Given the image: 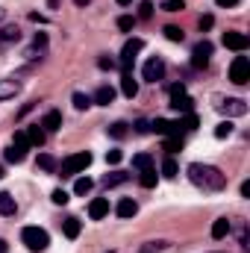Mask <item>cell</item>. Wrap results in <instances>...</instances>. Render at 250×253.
<instances>
[{
	"mask_svg": "<svg viewBox=\"0 0 250 253\" xmlns=\"http://www.w3.org/2000/svg\"><path fill=\"white\" fill-rule=\"evenodd\" d=\"M188 180L203 191H221L227 186V174H221L215 165H203V162L188 165Z\"/></svg>",
	"mask_w": 250,
	"mask_h": 253,
	"instance_id": "cell-1",
	"label": "cell"
},
{
	"mask_svg": "<svg viewBox=\"0 0 250 253\" xmlns=\"http://www.w3.org/2000/svg\"><path fill=\"white\" fill-rule=\"evenodd\" d=\"M21 242H24L30 251L39 253L50 245V236H47V230H42V227H24V230H21Z\"/></svg>",
	"mask_w": 250,
	"mask_h": 253,
	"instance_id": "cell-2",
	"label": "cell"
},
{
	"mask_svg": "<svg viewBox=\"0 0 250 253\" xmlns=\"http://www.w3.org/2000/svg\"><path fill=\"white\" fill-rule=\"evenodd\" d=\"M91 165V153L83 150V153H71L62 162V177H74V174H83L85 168Z\"/></svg>",
	"mask_w": 250,
	"mask_h": 253,
	"instance_id": "cell-3",
	"label": "cell"
},
{
	"mask_svg": "<svg viewBox=\"0 0 250 253\" xmlns=\"http://www.w3.org/2000/svg\"><path fill=\"white\" fill-rule=\"evenodd\" d=\"M171 109H174V112H180V115L194 112V100L186 94V85H183V83L171 85Z\"/></svg>",
	"mask_w": 250,
	"mask_h": 253,
	"instance_id": "cell-4",
	"label": "cell"
},
{
	"mask_svg": "<svg viewBox=\"0 0 250 253\" xmlns=\"http://www.w3.org/2000/svg\"><path fill=\"white\" fill-rule=\"evenodd\" d=\"M141 50H144V39H126L124 50H121V68H124V74H129L132 59H135Z\"/></svg>",
	"mask_w": 250,
	"mask_h": 253,
	"instance_id": "cell-5",
	"label": "cell"
},
{
	"mask_svg": "<svg viewBox=\"0 0 250 253\" xmlns=\"http://www.w3.org/2000/svg\"><path fill=\"white\" fill-rule=\"evenodd\" d=\"M230 80L236 83V85H245L250 80V59L248 56H236L233 65H230Z\"/></svg>",
	"mask_w": 250,
	"mask_h": 253,
	"instance_id": "cell-6",
	"label": "cell"
},
{
	"mask_svg": "<svg viewBox=\"0 0 250 253\" xmlns=\"http://www.w3.org/2000/svg\"><path fill=\"white\" fill-rule=\"evenodd\" d=\"M141 74H144V80H147V83H159V80L165 77V62H162L159 56H153V59H147V62H144Z\"/></svg>",
	"mask_w": 250,
	"mask_h": 253,
	"instance_id": "cell-7",
	"label": "cell"
},
{
	"mask_svg": "<svg viewBox=\"0 0 250 253\" xmlns=\"http://www.w3.org/2000/svg\"><path fill=\"white\" fill-rule=\"evenodd\" d=\"M212 50H215L212 42H206V39L197 42V44H194V53H191V65H194V68H206L209 56H212Z\"/></svg>",
	"mask_w": 250,
	"mask_h": 253,
	"instance_id": "cell-8",
	"label": "cell"
},
{
	"mask_svg": "<svg viewBox=\"0 0 250 253\" xmlns=\"http://www.w3.org/2000/svg\"><path fill=\"white\" fill-rule=\"evenodd\" d=\"M224 47H230V50H236V53H245L250 47V39L245 36V33H224Z\"/></svg>",
	"mask_w": 250,
	"mask_h": 253,
	"instance_id": "cell-9",
	"label": "cell"
},
{
	"mask_svg": "<svg viewBox=\"0 0 250 253\" xmlns=\"http://www.w3.org/2000/svg\"><path fill=\"white\" fill-rule=\"evenodd\" d=\"M218 109H221V112H227V115H233V118L248 115V103H245V100H239V97H227V100H221V103H218Z\"/></svg>",
	"mask_w": 250,
	"mask_h": 253,
	"instance_id": "cell-10",
	"label": "cell"
},
{
	"mask_svg": "<svg viewBox=\"0 0 250 253\" xmlns=\"http://www.w3.org/2000/svg\"><path fill=\"white\" fill-rule=\"evenodd\" d=\"M150 129H156L159 135H177V138H180L183 124H180V121H168V118H156V121L150 124Z\"/></svg>",
	"mask_w": 250,
	"mask_h": 253,
	"instance_id": "cell-11",
	"label": "cell"
},
{
	"mask_svg": "<svg viewBox=\"0 0 250 253\" xmlns=\"http://www.w3.org/2000/svg\"><path fill=\"white\" fill-rule=\"evenodd\" d=\"M109 215V200L106 197H94L91 203H88V218L91 221H100V218H106Z\"/></svg>",
	"mask_w": 250,
	"mask_h": 253,
	"instance_id": "cell-12",
	"label": "cell"
},
{
	"mask_svg": "<svg viewBox=\"0 0 250 253\" xmlns=\"http://www.w3.org/2000/svg\"><path fill=\"white\" fill-rule=\"evenodd\" d=\"M115 212H118V218H132V215L138 212V203H135L132 197H124V200H118Z\"/></svg>",
	"mask_w": 250,
	"mask_h": 253,
	"instance_id": "cell-13",
	"label": "cell"
},
{
	"mask_svg": "<svg viewBox=\"0 0 250 253\" xmlns=\"http://www.w3.org/2000/svg\"><path fill=\"white\" fill-rule=\"evenodd\" d=\"M42 126H44V132H56V129L62 126V112L50 109V112L44 115V121H42Z\"/></svg>",
	"mask_w": 250,
	"mask_h": 253,
	"instance_id": "cell-14",
	"label": "cell"
},
{
	"mask_svg": "<svg viewBox=\"0 0 250 253\" xmlns=\"http://www.w3.org/2000/svg\"><path fill=\"white\" fill-rule=\"evenodd\" d=\"M27 138H30V147H42L44 144V126L42 124H33L30 129H24Z\"/></svg>",
	"mask_w": 250,
	"mask_h": 253,
	"instance_id": "cell-15",
	"label": "cell"
},
{
	"mask_svg": "<svg viewBox=\"0 0 250 253\" xmlns=\"http://www.w3.org/2000/svg\"><path fill=\"white\" fill-rule=\"evenodd\" d=\"M138 183L144 186V189H153L156 183H159V174H156V168L150 165V168H141V174H138Z\"/></svg>",
	"mask_w": 250,
	"mask_h": 253,
	"instance_id": "cell-16",
	"label": "cell"
},
{
	"mask_svg": "<svg viewBox=\"0 0 250 253\" xmlns=\"http://www.w3.org/2000/svg\"><path fill=\"white\" fill-rule=\"evenodd\" d=\"M112 100H115V88H112V85H100V88H97V94H94V103L109 106Z\"/></svg>",
	"mask_w": 250,
	"mask_h": 253,
	"instance_id": "cell-17",
	"label": "cell"
},
{
	"mask_svg": "<svg viewBox=\"0 0 250 253\" xmlns=\"http://www.w3.org/2000/svg\"><path fill=\"white\" fill-rule=\"evenodd\" d=\"M21 91V85L15 83V80H0V100H9V97H15Z\"/></svg>",
	"mask_w": 250,
	"mask_h": 253,
	"instance_id": "cell-18",
	"label": "cell"
},
{
	"mask_svg": "<svg viewBox=\"0 0 250 253\" xmlns=\"http://www.w3.org/2000/svg\"><path fill=\"white\" fill-rule=\"evenodd\" d=\"M121 91H124V97H129V100L138 94V83L132 80V74H124L121 77Z\"/></svg>",
	"mask_w": 250,
	"mask_h": 253,
	"instance_id": "cell-19",
	"label": "cell"
},
{
	"mask_svg": "<svg viewBox=\"0 0 250 253\" xmlns=\"http://www.w3.org/2000/svg\"><path fill=\"white\" fill-rule=\"evenodd\" d=\"M227 233H230V221H227V218H218V221L212 224V239H215V242H221Z\"/></svg>",
	"mask_w": 250,
	"mask_h": 253,
	"instance_id": "cell-20",
	"label": "cell"
},
{
	"mask_svg": "<svg viewBox=\"0 0 250 253\" xmlns=\"http://www.w3.org/2000/svg\"><path fill=\"white\" fill-rule=\"evenodd\" d=\"M0 215H15V197L0 191Z\"/></svg>",
	"mask_w": 250,
	"mask_h": 253,
	"instance_id": "cell-21",
	"label": "cell"
},
{
	"mask_svg": "<svg viewBox=\"0 0 250 253\" xmlns=\"http://www.w3.org/2000/svg\"><path fill=\"white\" fill-rule=\"evenodd\" d=\"M126 180H129V174L115 171V174H106V177H103V186H106V189H112V186H121V183H126Z\"/></svg>",
	"mask_w": 250,
	"mask_h": 253,
	"instance_id": "cell-22",
	"label": "cell"
},
{
	"mask_svg": "<svg viewBox=\"0 0 250 253\" xmlns=\"http://www.w3.org/2000/svg\"><path fill=\"white\" fill-rule=\"evenodd\" d=\"M24 156H27V150L24 147H18V144H12V147H6V162H24Z\"/></svg>",
	"mask_w": 250,
	"mask_h": 253,
	"instance_id": "cell-23",
	"label": "cell"
},
{
	"mask_svg": "<svg viewBox=\"0 0 250 253\" xmlns=\"http://www.w3.org/2000/svg\"><path fill=\"white\" fill-rule=\"evenodd\" d=\"M180 174V168H177V162H174V156H168L165 162H162V177H168V180H174Z\"/></svg>",
	"mask_w": 250,
	"mask_h": 253,
	"instance_id": "cell-24",
	"label": "cell"
},
{
	"mask_svg": "<svg viewBox=\"0 0 250 253\" xmlns=\"http://www.w3.org/2000/svg\"><path fill=\"white\" fill-rule=\"evenodd\" d=\"M80 230H83L80 218H68V221H65V236H68V239H77V236H80Z\"/></svg>",
	"mask_w": 250,
	"mask_h": 253,
	"instance_id": "cell-25",
	"label": "cell"
},
{
	"mask_svg": "<svg viewBox=\"0 0 250 253\" xmlns=\"http://www.w3.org/2000/svg\"><path fill=\"white\" fill-rule=\"evenodd\" d=\"M36 165H39L42 171H53V168H56V159H53L50 153H39V162H36Z\"/></svg>",
	"mask_w": 250,
	"mask_h": 253,
	"instance_id": "cell-26",
	"label": "cell"
},
{
	"mask_svg": "<svg viewBox=\"0 0 250 253\" xmlns=\"http://www.w3.org/2000/svg\"><path fill=\"white\" fill-rule=\"evenodd\" d=\"M132 165H135L138 171H141V168H150V165H153V156H150V153H135V156H132Z\"/></svg>",
	"mask_w": 250,
	"mask_h": 253,
	"instance_id": "cell-27",
	"label": "cell"
},
{
	"mask_svg": "<svg viewBox=\"0 0 250 253\" xmlns=\"http://www.w3.org/2000/svg\"><path fill=\"white\" fill-rule=\"evenodd\" d=\"M9 42H18V27H6V30H0V47L9 44Z\"/></svg>",
	"mask_w": 250,
	"mask_h": 253,
	"instance_id": "cell-28",
	"label": "cell"
},
{
	"mask_svg": "<svg viewBox=\"0 0 250 253\" xmlns=\"http://www.w3.org/2000/svg\"><path fill=\"white\" fill-rule=\"evenodd\" d=\"M162 33H165V39H168V42H183V30H180V27H174V24H168Z\"/></svg>",
	"mask_w": 250,
	"mask_h": 253,
	"instance_id": "cell-29",
	"label": "cell"
},
{
	"mask_svg": "<svg viewBox=\"0 0 250 253\" xmlns=\"http://www.w3.org/2000/svg\"><path fill=\"white\" fill-rule=\"evenodd\" d=\"M165 150H168V156H171V153H177V150H183V138L168 135V138H165Z\"/></svg>",
	"mask_w": 250,
	"mask_h": 253,
	"instance_id": "cell-30",
	"label": "cell"
},
{
	"mask_svg": "<svg viewBox=\"0 0 250 253\" xmlns=\"http://www.w3.org/2000/svg\"><path fill=\"white\" fill-rule=\"evenodd\" d=\"M91 186H94V183H91L88 177H80V180L74 183V194H88V191H91Z\"/></svg>",
	"mask_w": 250,
	"mask_h": 253,
	"instance_id": "cell-31",
	"label": "cell"
},
{
	"mask_svg": "<svg viewBox=\"0 0 250 253\" xmlns=\"http://www.w3.org/2000/svg\"><path fill=\"white\" fill-rule=\"evenodd\" d=\"M74 106H77V109H88V106H91V97L83 94V91H74Z\"/></svg>",
	"mask_w": 250,
	"mask_h": 253,
	"instance_id": "cell-32",
	"label": "cell"
},
{
	"mask_svg": "<svg viewBox=\"0 0 250 253\" xmlns=\"http://www.w3.org/2000/svg\"><path fill=\"white\" fill-rule=\"evenodd\" d=\"M180 124H183V129H197V126H200V121H197V115H194V112H188V115H183V118H180Z\"/></svg>",
	"mask_w": 250,
	"mask_h": 253,
	"instance_id": "cell-33",
	"label": "cell"
},
{
	"mask_svg": "<svg viewBox=\"0 0 250 253\" xmlns=\"http://www.w3.org/2000/svg\"><path fill=\"white\" fill-rule=\"evenodd\" d=\"M138 18H141V21L153 18V3H150V0H141V6H138Z\"/></svg>",
	"mask_w": 250,
	"mask_h": 253,
	"instance_id": "cell-34",
	"label": "cell"
},
{
	"mask_svg": "<svg viewBox=\"0 0 250 253\" xmlns=\"http://www.w3.org/2000/svg\"><path fill=\"white\" fill-rule=\"evenodd\" d=\"M162 9H165V12H183V9H186V0H165Z\"/></svg>",
	"mask_w": 250,
	"mask_h": 253,
	"instance_id": "cell-35",
	"label": "cell"
},
{
	"mask_svg": "<svg viewBox=\"0 0 250 253\" xmlns=\"http://www.w3.org/2000/svg\"><path fill=\"white\" fill-rule=\"evenodd\" d=\"M230 132H233V124L230 121H221V124L215 126V138H227Z\"/></svg>",
	"mask_w": 250,
	"mask_h": 253,
	"instance_id": "cell-36",
	"label": "cell"
},
{
	"mask_svg": "<svg viewBox=\"0 0 250 253\" xmlns=\"http://www.w3.org/2000/svg\"><path fill=\"white\" fill-rule=\"evenodd\" d=\"M50 200H53L56 206H65V203H68L71 197H68V191H65V189H56V191H53V194H50Z\"/></svg>",
	"mask_w": 250,
	"mask_h": 253,
	"instance_id": "cell-37",
	"label": "cell"
},
{
	"mask_svg": "<svg viewBox=\"0 0 250 253\" xmlns=\"http://www.w3.org/2000/svg\"><path fill=\"white\" fill-rule=\"evenodd\" d=\"M12 144H18V147L30 150V138H27V132H24V129H18V132H15V141H12Z\"/></svg>",
	"mask_w": 250,
	"mask_h": 253,
	"instance_id": "cell-38",
	"label": "cell"
},
{
	"mask_svg": "<svg viewBox=\"0 0 250 253\" xmlns=\"http://www.w3.org/2000/svg\"><path fill=\"white\" fill-rule=\"evenodd\" d=\"M159 251H165V242H147L138 253H159Z\"/></svg>",
	"mask_w": 250,
	"mask_h": 253,
	"instance_id": "cell-39",
	"label": "cell"
},
{
	"mask_svg": "<svg viewBox=\"0 0 250 253\" xmlns=\"http://www.w3.org/2000/svg\"><path fill=\"white\" fill-rule=\"evenodd\" d=\"M109 135H112V138H124V135H126V124H121V121H118V124H112V126H109Z\"/></svg>",
	"mask_w": 250,
	"mask_h": 253,
	"instance_id": "cell-40",
	"label": "cell"
},
{
	"mask_svg": "<svg viewBox=\"0 0 250 253\" xmlns=\"http://www.w3.org/2000/svg\"><path fill=\"white\" fill-rule=\"evenodd\" d=\"M132 24H135V18H129V15H121V18H118V30H124V33L132 30Z\"/></svg>",
	"mask_w": 250,
	"mask_h": 253,
	"instance_id": "cell-41",
	"label": "cell"
},
{
	"mask_svg": "<svg viewBox=\"0 0 250 253\" xmlns=\"http://www.w3.org/2000/svg\"><path fill=\"white\" fill-rule=\"evenodd\" d=\"M121 159H124V153H121V150H109V153H106V162H109V165H118Z\"/></svg>",
	"mask_w": 250,
	"mask_h": 253,
	"instance_id": "cell-42",
	"label": "cell"
},
{
	"mask_svg": "<svg viewBox=\"0 0 250 253\" xmlns=\"http://www.w3.org/2000/svg\"><path fill=\"white\" fill-rule=\"evenodd\" d=\"M212 24H215L212 15H203V18H200V30H212Z\"/></svg>",
	"mask_w": 250,
	"mask_h": 253,
	"instance_id": "cell-43",
	"label": "cell"
},
{
	"mask_svg": "<svg viewBox=\"0 0 250 253\" xmlns=\"http://www.w3.org/2000/svg\"><path fill=\"white\" fill-rule=\"evenodd\" d=\"M97 65H100L103 71H112V68H115V65H118V62H115V59H106V56H103V59H100V62H97Z\"/></svg>",
	"mask_w": 250,
	"mask_h": 253,
	"instance_id": "cell-44",
	"label": "cell"
},
{
	"mask_svg": "<svg viewBox=\"0 0 250 253\" xmlns=\"http://www.w3.org/2000/svg\"><path fill=\"white\" fill-rule=\"evenodd\" d=\"M221 9H230V6H239V0H215Z\"/></svg>",
	"mask_w": 250,
	"mask_h": 253,
	"instance_id": "cell-45",
	"label": "cell"
},
{
	"mask_svg": "<svg viewBox=\"0 0 250 253\" xmlns=\"http://www.w3.org/2000/svg\"><path fill=\"white\" fill-rule=\"evenodd\" d=\"M30 21H36V24H44L47 18H44V15H39V12H33V15H30Z\"/></svg>",
	"mask_w": 250,
	"mask_h": 253,
	"instance_id": "cell-46",
	"label": "cell"
},
{
	"mask_svg": "<svg viewBox=\"0 0 250 253\" xmlns=\"http://www.w3.org/2000/svg\"><path fill=\"white\" fill-rule=\"evenodd\" d=\"M135 126H138V132H150V124H147V121H138Z\"/></svg>",
	"mask_w": 250,
	"mask_h": 253,
	"instance_id": "cell-47",
	"label": "cell"
},
{
	"mask_svg": "<svg viewBox=\"0 0 250 253\" xmlns=\"http://www.w3.org/2000/svg\"><path fill=\"white\" fill-rule=\"evenodd\" d=\"M242 197H250V183H242Z\"/></svg>",
	"mask_w": 250,
	"mask_h": 253,
	"instance_id": "cell-48",
	"label": "cell"
},
{
	"mask_svg": "<svg viewBox=\"0 0 250 253\" xmlns=\"http://www.w3.org/2000/svg\"><path fill=\"white\" fill-rule=\"evenodd\" d=\"M0 253H9V248H6V242L0 239Z\"/></svg>",
	"mask_w": 250,
	"mask_h": 253,
	"instance_id": "cell-49",
	"label": "cell"
},
{
	"mask_svg": "<svg viewBox=\"0 0 250 253\" xmlns=\"http://www.w3.org/2000/svg\"><path fill=\"white\" fill-rule=\"evenodd\" d=\"M74 3H77V6H88L91 0H74Z\"/></svg>",
	"mask_w": 250,
	"mask_h": 253,
	"instance_id": "cell-50",
	"label": "cell"
},
{
	"mask_svg": "<svg viewBox=\"0 0 250 253\" xmlns=\"http://www.w3.org/2000/svg\"><path fill=\"white\" fill-rule=\"evenodd\" d=\"M118 3H121V6H129V3H132V0H118Z\"/></svg>",
	"mask_w": 250,
	"mask_h": 253,
	"instance_id": "cell-51",
	"label": "cell"
},
{
	"mask_svg": "<svg viewBox=\"0 0 250 253\" xmlns=\"http://www.w3.org/2000/svg\"><path fill=\"white\" fill-rule=\"evenodd\" d=\"M0 180H3V168H0Z\"/></svg>",
	"mask_w": 250,
	"mask_h": 253,
	"instance_id": "cell-52",
	"label": "cell"
}]
</instances>
